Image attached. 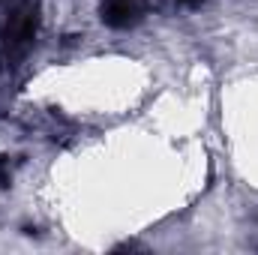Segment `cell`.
<instances>
[{
  "label": "cell",
  "mask_w": 258,
  "mask_h": 255,
  "mask_svg": "<svg viewBox=\"0 0 258 255\" xmlns=\"http://www.w3.org/2000/svg\"><path fill=\"white\" fill-rule=\"evenodd\" d=\"M36 24H39V3L36 0H18L6 18V27H3L6 60L15 63L27 54V48L33 45V36H36Z\"/></svg>",
  "instance_id": "cell-1"
},
{
  "label": "cell",
  "mask_w": 258,
  "mask_h": 255,
  "mask_svg": "<svg viewBox=\"0 0 258 255\" xmlns=\"http://www.w3.org/2000/svg\"><path fill=\"white\" fill-rule=\"evenodd\" d=\"M144 18V0H105L102 3V21L114 30L135 27Z\"/></svg>",
  "instance_id": "cell-2"
},
{
  "label": "cell",
  "mask_w": 258,
  "mask_h": 255,
  "mask_svg": "<svg viewBox=\"0 0 258 255\" xmlns=\"http://www.w3.org/2000/svg\"><path fill=\"white\" fill-rule=\"evenodd\" d=\"M183 3H198V0H183Z\"/></svg>",
  "instance_id": "cell-3"
}]
</instances>
